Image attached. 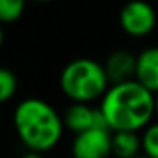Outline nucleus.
Returning a JSON list of instances; mask_svg holds the SVG:
<instances>
[{
    "mask_svg": "<svg viewBox=\"0 0 158 158\" xmlns=\"http://www.w3.org/2000/svg\"><path fill=\"white\" fill-rule=\"evenodd\" d=\"M99 109L112 133H138L146 129L155 117V95L131 80L110 85Z\"/></svg>",
    "mask_w": 158,
    "mask_h": 158,
    "instance_id": "nucleus-1",
    "label": "nucleus"
},
{
    "mask_svg": "<svg viewBox=\"0 0 158 158\" xmlns=\"http://www.w3.org/2000/svg\"><path fill=\"white\" fill-rule=\"evenodd\" d=\"M14 129L27 151L44 155L61 141L63 117L49 102L38 97L21 100L14 109Z\"/></svg>",
    "mask_w": 158,
    "mask_h": 158,
    "instance_id": "nucleus-2",
    "label": "nucleus"
},
{
    "mask_svg": "<svg viewBox=\"0 0 158 158\" xmlns=\"http://www.w3.org/2000/svg\"><path fill=\"white\" fill-rule=\"evenodd\" d=\"M109 87L104 65L90 58L73 60L60 73V89L73 104H90L102 99Z\"/></svg>",
    "mask_w": 158,
    "mask_h": 158,
    "instance_id": "nucleus-3",
    "label": "nucleus"
},
{
    "mask_svg": "<svg viewBox=\"0 0 158 158\" xmlns=\"http://www.w3.org/2000/svg\"><path fill=\"white\" fill-rule=\"evenodd\" d=\"M119 24L127 36L144 38L156 26V12L150 4L131 2V4H126L121 9Z\"/></svg>",
    "mask_w": 158,
    "mask_h": 158,
    "instance_id": "nucleus-4",
    "label": "nucleus"
},
{
    "mask_svg": "<svg viewBox=\"0 0 158 158\" xmlns=\"http://www.w3.org/2000/svg\"><path fill=\"white\" fill-rule=\"evenodd\" d=\"M112 155V131L94 127L77 134L72 141L73 158H109Z\"/></svg>",
    "mask_w": 158,
    "mask_h": 158,
    "instance_id": "nucleus-5",
    "label": "nucleus"
},
{
    "mask_svg": "<svg viewBox=\"0 0 158 158\" xmlns=\"http://www.w3.org/2000/svg\"><path fill=\"white\" fill-rule=\"evenodd\" d=\"M63 124L73 134H82L94 127L109 129L100 109H94L90 104H70L63 114ZM110 131V129H109Z\"/></svg>",
    "mask_w": 158,
    "mask_h": 158,
    "instance_id": "nucleus-6",
    "label": "nucleus"
},
{
    "mask_svg": "<svg viewBox=\"0 0 158 158\" xmlns=\"http://www.w3.org/2000/svg\"><path fill=\"white\" fill-rule=\"evenodd\" d=\"M104 70L110 85L131 82L134 80V72H136V55L127 49H116L107 56Z\"/></svg>",
    "mask_w": 158,
    "mask_h": 158,
    "instance_id": "nucleus-7",
    "label": "nucleus"
},
{
    "mask_svg": "<svg viewBox=\"0 0 158 158\" xmlns=\"http://www.w3.org/2000/svg\"><path fill=\"white\" fill-rule=\"evenodd\" d=\"M134 80L153 95L158 94V46L144 48L136 55Z\"/></svg>",
    "mask_w": 158,
    "mask_h": 158,
    "instance_id": "nucleus-8",
    "label": "nucleus"
},
{
    "mask_svg": "<svg viewBox=\"0 0 158 158\" xmlns=\"http://www.w3.org/2000/svg\"><path fill=\"white\" fill-rule=\"evenodd\" d=\"M141 136L138 133H112V155L116 158L139 156Z\"/></svg>",
    "mask_w": 158,
    "mask_h": 158,
    "instance_id": "nucleus-9",
    "label": "nucleus"
},
{
    "mask_svg": "<svg viewBox=\"0 0 158 158\" xmlns=\"http://www.w3.org/2000/svg\"><path fill=\"white\" fill-rule=\"evenodd\" d=\"M17 77L7 66H0V104H5L17 92Z\"/></svg>",
    "mask_w": 158,
    "mask_h": 158,
    "instance_id": "nucleus-10",
    "label": "nucleus"
},
{
    "mask_svg": "<svg viewBox=\"0 0 158 158\" xmlns=\"http://www.w3.org/2000/svg\"><path fill=\"white\" fill-rule=\"evenodd\" d=\"M26 10L22 0H0V24H12L19 21Z\"/></svg>",
    "mask_w": 158,
    "mask_h": 158,
    "instance_id": "nucleus-11",
    "label": "nucleus"
},
{
    "mask_svg": "<svg viewBox=\"0 0 158 158\" xmlns=\"http://www.w3.org/2000/svg\"><path fill=\"white\" fill-rule=\"evenodd\" d=\"M141 148L144 156L158 158V121L151 123L141 134Z\"/></svg>",
    "mask_w": 158,
    "mask_h": 158,
    "instance_id": "nucleus-12",
    "label": "nucleus"
},
{
    "mask_svg": "<svg viewBox=\"0 0 158 158\" xmlns=\"http://www.w3.org/2000/svg\"><path fill=\"white\" fill-rule=\"evenodd\" d=\"M21 158H44V155L41 153H32V151H26Z\"/></svg>",
    "mask_w": 158,
    "mask_h": 158,
    "instance_id": "nucleus-13",
    "label": "nucleus"
},
{
    "mask_svg": "<svg viewBox=\"0 0 158 158\" xmlns=\"http://www.w3.org/2000/svg\"><path fill=\"white\" fill-rule=\"evenodd\" d=\"M155 117L158 119V94L155 95Z\"/></svg>",
    "mask_w": 158,
    "mask_h": 158,
    "instance_id": "nucleus-14",
    "label": "nucleus"
},
{
    "mask_svg": "<svg viewBox=\"0 0 158 158\" xmlns=\"http://www.w3.org/2000/svg\"><path fill=\"white\" fill-rule=\"evenodd\" d=\"M4 39H5V34H4V29H2V26H0V48H2V44H4Z\"/></svg>",
    "mask_w": 158,
    "mask_h": 158,
    "instance_id": "nucleus-15",
    "label": "nucleus"
},
{
    "mask_svg": "<svg viewBox=\"0 0 158 158\" xmlns=\"http://www.w3.org/2000/svg\"><path fill=\"white\" fill-rule=\"evenodd\" d=\"M136 158H148V156H144V155H139V156H136Z\"/></svg>",
    "mask_w": 158,
    "mask_h": 158,
    "instance_id": "nucleus-16",
    "label": "nucleus"
}]
</instances>
